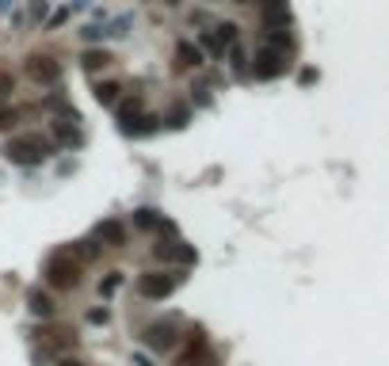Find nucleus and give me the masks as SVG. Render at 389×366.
<instances>
[{"label": "nucleus", "mask_w": 389, "mask_h": 366, "mask_svg": "<svg viewBox=\"0 0 389 366\" xmlns=\"http://www.w3.org/2000/svg\"><path fill=\"white\" fill-rule=\"evenodd\" d=\"M50 141L46 137H38V134H23V137H12V141L4 145V157L12 160V164H27V168H35V164H42L46 157H50Z\"/></svg>", "instance_id": "nucleus-1"}, {"label": "nucleus", "mask_w": 389, "mask_h": 366, "mask_svg": "<svg viewBox=\"0 0 389 366\" xmlns=\"http://www.w3.org/2000/svg\"><path fill=\"white\" fill-rule=\"evenodd\" d=\"M46 282L58 290H76L80 286V263H76L69 252H58V256L46 263Z\"/></svg>", "instance_id": "nucleus-2"}, {"label": "nucleus", "mask_w": 389, "mask_h": 366, "mask_svg": "<svg viewBox=\"0 0 389 366\" xmlns=\"http://www.w3.org/2000/svg\"><path fill=\"white\" fill-rule=\"evenodd\" d=\"M183 274H168V271H145L141 279H137V294L149 297V302H160V297H168L175 286H180Z\"/></svg>", "instance_id": "nucleus-3"}, {"label": "nucleus", "mask_w": 389, "mask_h": 366, "mask_svg": "<svg viewBox=\"0 0 389 366\" xmlns=\"http://www.w3.org/2000/svg\"><path fill=\"white\" fill-rule=\"evenodd\" d=\"M175 336H180V317H160L141 332V340H145V347H153V351H168L175 343Z\"/></svg>", "instance_id": "nucleus-4"}, {"label": "nucleus", "mask_w": 389, "mask_h": 366, "mask_svg": "<svg viewBox=\"0 0 389 366\" xmlns=\"http://www.w3.org/2000/svg\"><path fill=\"white\" fill-rule=\"evenodd\" d=\"M252 73L259 76V80H275V76L286 73V53H275V50H259L256 58H252Z\"/></svg>", "instance_id": "nucleus-5"}, {"label": "nucleus", "mask_w": 389, "mask_h": 366, "mask_svg": "<svg viewBox=\"0 0 389 366\" xmlns=\"http://www.w3.org/2000/svg\"><path fill=\"white\" fill-rule=\"evenodd\" d=\"M23 69H27V76L35 84H53L61 76V65L53 58H46V53H31V58L23 61Z\"/></svg>", "instance_id": "nucleus-6"}, {"label": "nucleus", "mask_w": 389, "mask_h": 366, "mask_svg": "<svg viewBox=\"0 0 389 366\" xmlns=\"http://www.w3.org/2000/svg\"><path fill=\"white\" fill-rule=\"evenodd\" d=\"M206 355H210V343H206L202 328H195V332L187 336V347H183L180 358H175V366H198Z\"/></svg>", "instance_id": "nucleus-7"}, {"label": "nucleus", "mask_w": 389, "mask_h": 366, "mask_svg": "<svg viewBox=\"0 0 389 366\" xmlns=\"http://www.w3.org/2000/svg\"><path fill=\"white\" fill-rule=\"evenodd\" d=\"M134 225H137V229H157V233H164V236L175 233L172 221L160 218V210H153V206H141V210H134Z\"/></svg>", "instance_id": "nucleus-8"}, {"label": "nucleus", "mask_w": 389, "mask_h": 366, "mask_svg": "<svg viewBox=\"0 0 389 366\" xmlns=\"http://www.w3.org/2000/svg\"><path fill=\"white\" fill-rule=\"evenodd\" d=\"M92 241L111 244V248H122V244H126V229H122L114 218H103V221L96 225V233H92Z\"/></svg>", "instance_id": "nucleus-9"}, {"label": "nucleus", "mask_w": 389, "mask_h": 366, "mask_svg": "<svg viewBox=\"0 0 389 366\" xmlns=\"http://www.w3.org/2000/svg\"><path fill=\"white\" fill-rule=\"evenodd\" d=\"M263 23L267 31H282L290 23V4L286 0H263Z\"/></svg>", "instance_id": "nucleus-10"}, {"label": "nucleus", "mask_w": 389, "mask_h": 366, "mask_svg": "<svg viewBox=\"0 0 389 366\" xmlns=\"http://www.w3.org/2000/svg\"><path fill=\"white\" fill-rule=\"evenodd\" d=\"M153 252H157V259H183V263H195V248L183 244V241H160Z\"/></svg>", "instance_id": "nucleus-11"}, {"label": "nucleus", "mask_w": 389, "mask_h": 366, "mask_svg": "<svg viewBox=\"0 0 389 366\" xmlns=\"http://www.w3.org/2000/svg\"><path fill=\"white\" fill-rule=\"evenodd\" d=\"M53 141L65 145V149H80V145H84V134L73 126V122H61V119H58V122H53Z\"/></svg>", "instance_id": "nucleus-12"}, {"label": "nucleus", "mask_w": 389, "mask_h": 366, "mask_svg": "<svg viewBox=\"0 0 389 366\" xmlns=\"http://www.w3.org/2000/svg\"><path fill=\"white\" fill-rule=\"evenodd\" d=\"M157 114H137V119H130V122H119V130L122 134H130V137H145V134H153V130H157Z\"/></svg>", "instance_id": "nucleus-13"}, {"label": "nucleus", "mask_w": 389, "mask_h": 366, "mask_svg": "<svg viewBox=\"0 0 389 366\" xmlns=\"http://www.w3.org/2000/svg\"><path fill=\"white\" fill-rule=\"evenodd\" d=\"M202 65V53L191 42H175V69H198Z\"/></svg>", "instance_id": "nucleus-14"}, {"label": "nucleus", "mask_w": 389, "mask_h": 366, "mask_svg": "<svg viewBox=\"0 0 389 366\" xmlns=\"http://www.w3.org/2000/svg\"><path fill=\"white\" fill-rule=\"evenodd\" d=\"M27 309L35 313V317H53V302H50V294L46 290H27Z\"/></svg>", "instance_id": "nucleus-15"}, {"label": "nucleus", "mask_w": 389, "mask_h": 366, "mask_svg": "<svg viewBox=\"0 0 389 366\" xmlns=\"http://www.w3.org/2000/svg\"><path fill=\"white\" fill-rule=\"evenodd\" d=\"M96 99H99L103 107H119V103H122V84H114V80H103V84L96 88Z\"/></svg>", "instance_id": "nucleus-16"}, {"label": "nucleus", "mask_w": 389, "mask_h": 366, "mask_svg": "<svg viewBox=\"0 0 389 366\" xmlns=\"http://www.w3.org/2000/svg\"><path fill=\"white\" fill-rule=\"evenodd\" d=\"M80 65H84V73H99V69L111 65V53H107V50H88L80 58Z\"/></svg>", "instance_id": "nucleus-17"}, {"label": "nucleus", "mask_w": 389, "mask_h": 366, "mask_svg": "<svg viewBox=\"0 0 389 366\" xmlns=\"http://www.w3.org/2000/svg\"><path fill=\"white\" fill-rule=\"evenodd\" d=\"M187 119H191V107H183V103H172V111L164 114V126H172V130H183V126H187Z\"/></svg>", "instance_id": "nucleus-18"}, {"label": "nucleus", "mask_w": 389, "mask_h": 366, "mask_svg": "<svg viewBox=\"0 0 389 366\" xmlns=\"http://www.w3.org/2000/svg\"><path fill=\"white\" fill-rule=\"evenodd\" d=\"M69 256L80 263V259H99V241H80L76 248H69Z\"/></svg>", "instance_id": "nucleus-19"}, {"label": "nucleus", "mask_w": 389, "mask_h": 366, "mask_svg": "<svg viewBox=\"0 0 389 366\" xmlns=\"http://www.w3.org/2000/svg\"><path fill=\"white\" fill-rule=\"evenodd\" d=\"M137 114H141V99L137 96H130V99L119 103V122H130V119H137Z\"/></svg>", "instance_id": "nucleus-20"}, {"label": "nucleus", "mask_w": 389, "mask_h": 366, "mask_svg": "<svg viewBox=\"0 0 389 366\" xmlns=\"http://www.w3.org/2000/svg\"><path fill=\"white\" fill-rule=\"evenodd\" d=\"M119 286H122V274H119V271H111V274H107L103 282H99V294H103V297H111V294H114V290H119Z\"/></svg>", "instance_id": "nucleus-21"}, {"label": "nucleus", "mask_w": 389, "mask_h": 366, "mask_svg": "<svg viewBox=\"0 0 389 366\" xmlns=\"http://www.w3.org/2000/svg\"><path fill=\"white\" fill-rule=\"evenodd\" d=\"M15 122H19V111H12V107H0V130H12Z\"/></svg>", "instance_id": "nucleus-22"}, {"label": "nucleus", "mask_w": 389, "mask_h": 366, "mask_svg": "<svg viewBox=\"0 0 389 366\" xmlns=\"http://www.w3.org/2000/svg\"><path fill=\"white\" fill-rule=\"evenodd\" d=\"M218 42H221V46L236 42V27H233V23H221V27H218Z\"/></svg>", "instance_id": "nucleus-23"}, {"label": "nucleus", "mask_w": 389, "mask_h": 366, "mask_svg": "<svg viewBox=\"0 0 389 366\" xmlns=\"http://www.w3.org/2000/svg\"><path fill=\"white\" fill-rule=\"evenodd\" d=\"M12 88H15L12 73H4V69H0V99H8V96H12Z\"/></svg>", "instance_id": "nucleus-24"}, {"label": "nucleus", "mask_w": 389, "mask_h": 366, "mask_svg": "<svg viewBox=\"0 0 389 366\" xmlns=\"http://www.w3.org/2000/svg\"><path fill=\"white\" fill-rule=\"evenodd\" d=\"M202 50H210V53H218V50H221V42H218V35H210V31H206V35H202Z\"/></svg>", "instance_id": "nucleus-25"}, {"label": "nucleus", "mask_w": 389, "mask_h": 366, "mask_svg": "<svg viewBox=\"0 0 389 366\" xmlns=\"http://www.w3.org/2000/svg\"><path fill=\"white\" fill-rule=\"evenodd\" d=\"M88 320H92V324H103L107 313H103V309H92V313H88Z\"/></svg>", "instance_id": "nucleus-26"}, {"label": "nucleus", "mask_w": 389, "mask_h": 366, "mask_svg": "<svg viewBox=\"0 0 389 366\" xmlns=\"http://www.w3.org/2000/svg\"><path fill=\"white\" fill-rule=\"evenodd\" d=\"M233 69H236V73L244 69V53H241V50H233Z\"/></svg>", "instance_id": "nucleus-27"}, {"label": "nucleus", "mask_w": 389, "mask_h": 366, "mask_svg": "<svg viewBox=\"0 0 389 366\" xmlns=\"http://www.w3.org/2000/svg\"><path fill=\"white\" fill-rule=\"evenodd\" d=\"M134 363H137V366H153V363H149V358H145V355H134Z\"/></svg>", "instance_id": "nucleus-28"}, {"label": "nucleus", "mask_w": 389, "mask_h": 366, "mask_svg": "<svg viewBox=\"0 0 389 366\" xmlns=\"http://www.w3.org/2000/svg\"><path fill=\"white\" fill-rule=\"evenodd\" d=\"M58 366H84V363H76V358H61Z\"/></svg>", "instance_id": "nucleus-29"}, {"label": "nucleus", "mask_w": 389, "mask_h": 366, "mask_svg": "<svg viewBox=\"0 0 389 366\" xmlns=\"http://www.w3.org/2000/svg\"><path fill=\"white\" fill-rule=\"evenodd\" d=\"M8 4H12V0H0V8H8Z\"/></svg>", "instance_id": "nucleus-30"}, {"label": "nucleus", "mask_w": 389, "mask_h": 366, "mask_svg": "<svg viewBox=\"0 0 389 366\" xmlns=\"http://www.w3.org/2000/svg\"><path fill=\"white\" fill-rule=\"evenodd\" d=\"M236 4H252V0H236Z\"/></svg>", "instance_id": "nucleus-31"}, {"label": "nucleus", "mask_w": 389, "mask_h": 366, "mask_svg": "<svg viewBox=\"0 0 389 366\" xmlns=\"http://www.w3.org/2000/svg\"><path fill=\"white\" fill-rule=\"evenodd\" d=\"M168 4H180V0H168Z\"/></svg>", "instance_id": "nucleus-32"}]
</instances>
